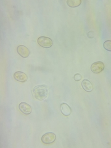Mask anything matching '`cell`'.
I'll return each mask as SVG.
<instances>
[{
  "instance_id": "obj_1",
  "label": "cell",
  "mask_w": 111,
  "mask_h": 148,
  "mask_svg": "<svg viewBox=\"0 0 111 148\" xmlns=\"http://www.w3.org/2000/svg\"><path fill=\"white\" fill-rule=\"evenodd\" d=\"M48 88L46 85H38L34 87L33 95L34 98L38 101H43L48 96Z\"/></svg>"
},
{
  "instance_id": "obj_2",
  "label": "cell",
  "mask_w": 111,
  "mask_h": 148,
  "mask_svg": "<svg viewBox=\"0 0 111 148\" xmlns=\"http://www.w3.org/2000/svg\"><path fill=\"white\" fill-rule=\"evenodd\" d=\"M38 44L45 48H49L53 46V40L46 36H40L37 40Z\"/></svg>"
},
{
  "instance_id": "obj_3",
  "label": "cell",
  "mask_w": 111,
  "mask_h": 148,
  "mask_svg": "<svg viewBox=\"0 0 111 148\" xmlns=\"http://www.w3.org/2000/svg\"><path fill=\"white\" fill-rule=\"evenodd\" d=\"M56 139V136L55 134L52 132H48L46 133L41 137V141H42L45 144H51L53 143Z\"/></svg>"
},
{
  "instance_id": "obj_4",
  "label": "cell",
  "mask_w": 111,
  "mask_h": 148,
  "mask_svg": "<svg viewBox=\"0 0 111 148\" xmlns=\"http://www.w3.org/2000/svg\"><path fill=\"white\" fill-rule=\"evenodd\" d=\"M104 67L105 66L103 62L98 61L91 64V70L95 73H99L104 71Z\"/></svg>"
},
{
  "instance_id": "obj_5",
  "label": "cell",
  "mask_w": 111,
  "mask_h": 148,
  "mask_svg": "<svg viewBox=\"0 0 111 148\" xmlns=\"http://www.w3.org/2000/svg\"><path fill=\"white\" fill-rule=\"evenodd\" d=\"M17 53L22 58H27L30 55V51L26 46L24 45H19L17 48Z\"/></svg>"
},
{
  "instance_id": "obj_6",
  "label": "cell",
  "mask_w": 111,
  "mask_h": 148,
  "mask_svg": "<svg viewBox=\"0 0 111 148\" xmlns=\"http://www.w3.org/2000/svg\"><path fill=\"white\" fill-rule=\"evenodd\" d=\"M18 109L21 111V112L24 114L25 115H29L32 112V108L31 106L24 102L20 103L18 105Z\"/></svg>"
},
{
  "instance_id": "obj_7",
  "label": "cell",
  "mask_w": 111,
  "mask_h": 148,
  "mask_svg": "<svg viewBox=\"0 0 111 148\" xmlns=\"http://www.w3.org/2000/svg\"><path fill=\"white\" fill-rule=\"evenodd\" d=\"M14 79L19 82L24 83L27 82L28 79V77L26 74L22 72H16L14 74Z\"/></svg>"
},
{
  "instance_id": "obj_8",
  "label": "cell",
  "mask_w": 111,
  "mask_h": 148,
  "mask_svg": "<svg viewBox=\"0 0 111 148\" xmlns=\"http://www.w3.org/2000/svg\"><path fill=\"white\" fill-rule=\"evenodd\" d=\"M61 113L64 115V116H69L72 113V109L67 104L62 103L60 106Z\"/></svg>"
},
{
  "instance_id": "obj_9",
  "label": "cell",
  "mask_w": 111,
  "mask_h": 148,
  "mask_svg": "<svg viewBox=\"0 0 111 148\" xmlns=\"http://www.w3.org/2000/svg\"><path fill=\"white\" fill-rule=\"evenodd\" d=\"M82 86L83 89L87 92H91L93 90V86L90 81L85 79L82 82Z\"/></svg>"
},
{
  "instance_id": "obj_10",
  "label": "cell",
  "mask_w": 111,
  "mask_h": 148,
  "mask_svg": "<svg viewBox=\"0 0 111 148\" xmlns=\"http://www.w3.org/2000/svg\"><path fill=\"white\" fill-rule=\"evenodd\" d=\"M81 3V0H68L67 1V5L71 8H76L79 6Z\"/></svg>"
},
{
  "instance_id": "obj_11",
  "label": "cell",
  "mask_w": 111,
  "mask_h": 148,
  "mask_svg": "<svg viewBox=\"0 0 111 148\" xmlns=\"http://www.w3.org/2000/svg\"><path fill=\"white\" fill-rule=\"evenodd\" d=\"M104 48L105 49L109 51H111V41L110 40H107L103 44Z\"/></svg>"
},
{
  "instance_id": "obj_12",
  "label": "cell",
  "mask_w": 111,
  "mask_h": 148,
  "mask_svg": "<svg viewBox=\"0 0 111 148\" xmlns=\"http://www.w3.org/2000/svg\"><path fill=\"white\" fill-rule=\"evenodd\" d=\"M73 78H74V80H75V81L78 82V81H80V80H82V76L79 73H77V74H75V75H74Z\"/></svg>"
},
{
  "instance_id": "obj_13",
  "label": "cell",
  "mask_w": 111,
  "mask_h": 148,
  "mask_svg": "<svg viewBox=\"0 0 111 148\" xmlns=\"http://www.w3.org/2000/svg\"><path fill=\"white\" fill-rule=\"evenodd\" d=\"M87 36L89 38H93L95 36V32L94 31H92V30L90 31L88 33Z\"/></svg>"
}]
</instances>
